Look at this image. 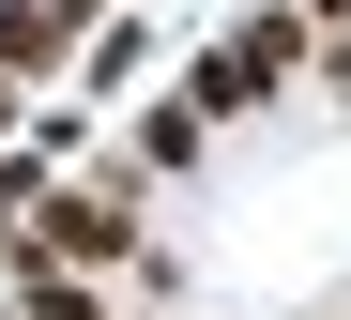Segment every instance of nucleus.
I'll use <instances>...</instances> for the list:
<instances>
[{"mask_svg":"<svg viewBox=\"0 0 351 320\" xmlns=\"http://www.w3.org/2000/svg\"><path fill=\"white\" fill-rule=\"evenodd\" d=\"M214 153V122L184 107V92H168V107H138V168H199Z\"/></svg>","mask_w":351,"mask_h":320,"instance_id":"4","label":"nucleus"},{"mask_svg":"<svg viewBox=\"0 0 351 320\" xmlns=\"http://www.w3.org/2000/svg\"><path fill=\"white\" fill-rule=\"evenodd\" d=\"M92 31H107V0H0V77H16V92H31V77H62Z\"/></svg>","mask_w":351,"mask_h":320,"instance_id":"3","label":"nucleus"},{"mask_svg":"<svg viewBox=\"0 0 351 320\" xmlns=\"http://www.w3.org/2000/svg\"><path fill=\"white\" fill-rule=\"evenodd\" d=\"M290 61H306V16L275 0V16H245V31H229L199 77H184V107H199V122H245L260 92H290Z\"/></svg>","mask_w":351,"mask_h":320,"instance_id":"2","label":"nucleus"},{"mask_svg":"<svg viewBox=\"0 0 351 320\" xmlns=\"http://www.w3.org/2000/svg\"><path fill=\"white\" fill-rule=\"evenodd\" d=\"M290 16H351V0H290Z\"/></svg>","mask_w":351,"mask_h":320,"instance_id":"7","label":"nucleus"},{"mask_svg":"<svg viewBox=\"0 0 351 320\" xmlns=\"http://www.w3.org/2000/svg\"><path fill=\"white\" fill-rule=\"evenodd\" d=\"M0 122H31V92H16V77H0Z\"/></svg>","mask_w":351,"mask_h":320,"instance_id":"6","label":"nucleus"},{"mask_svg":"<svg viewBox=\"0 0 351 320\" xmlns=\"http://www.w3.org/2000/svg\"><path fill=\"white\" fill-rule=\"evenodd\" d=\"M138 61H153V31H138V16H107V31L77 46V77H92V92H123V77H138Z\"/></svg>","mask_w":351,"mask_h":320,"instance_id":"5","label":"nucleus"},{"mask_svg":"<svg viewBox=\"0 0 351 320\" xmlns=\"http://www.w3.org/2000/svg\"><path fill=\"white\" fill-rule=\"evenodd\" d=\"M0 260H46V275H107V260H138V183H123V168H107V183H46V199L16 214Z\"/></svg>","mask_w":351,"mask_h":320,"instance_id":"1","label":"nucleus"}]
</instances>
